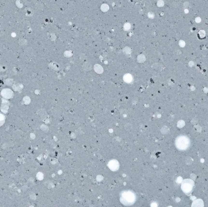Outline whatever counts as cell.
<instances>
[{
    "instance_id": "cell-1",
    "label": "cell",
    "mask_w": 208,
    "mask_h": 207,
    "mask_svg": "<svg viewBox=\"0 0 208 207\" xmlns=\"http://www.w3.org/2000/svg\"><path fill=\"white\" fill-rule=\"evenodd\" d=\"M136 196L133 191L125 190L121 192L120 194V201L125 206H130L134 204L136 202Z\"/></svg>"
},
{
    "instance_id": "cell-2",
    "label": "cell",
    "mask_w": 208,
    "mask_h": 207,
    "mask_svg": "<svg viewBox=\"0 0 208 207\" xmlns=\"http://www.w3.org/2000/svg\"><path fill=\"white\" fill-rule=\"evenodd\" d=\"M194 183L189 180H186L182 185V189L185 193H190L192 189Z\"/></svg>"
},
{
    "instance_id": "cell-3",
    "label": "cell",
    "mask_w": 208,
    "mask_h": 207,
    "mask_svg": "<svg viewBox=\"0 0 208 207\" xmlns=\"http://www.w3.org/2000/svg\"><path fill=\"white\" fill-rule=\"evenodd\" d=\"M108 167L111 171H116L119 168V163L116 160H111L108 162Z\"/></svg>"
},
{
    "instance_id": "cell-4",
    "label": "cell",
    "mask_w": 208,
    "mask_h": 207,
    "mask_svg": "<svg viewBox=\"0 0 208 207\" xmlns=\"http://www.w3.org/2000/svg\"><path fill=\"white\" fill-rule=\"evenodd\" d=\"M1 95L5 99H11L13 97V92L9 89H4L2 91Z\"/></svg>"
},
{
    "instance_id": "cell-5",
    "label": "cell",
    "mask_w": 208,
    "mask_h": 207,
    "mask_svg": "<svg viewBox=\"0 0 208 207\" xmlns=\"http://www.w3.org/2000/svg\"><path fill=\"white\" fill-rule=\"evenodd\" d=\"M203 206H204V204H203L202 200L198 199L193 202L192 207H203Z\"/></svg>"
},
{
    "instance_id": "cell-6",
    "label": "cell",
    "mask_w": 208,
    "mask_h": 207,
    "mask_svg": "<svg viewBox=\"0 0 208 207\" xmlns=\"http://www.w3.org/2000/svg\"><path fill=\"white\" fill-rule=\"evenodd\" d=\"M5 121V117L2 114H0V126L3 125Z\"/></svg>"
}]
</instances>
